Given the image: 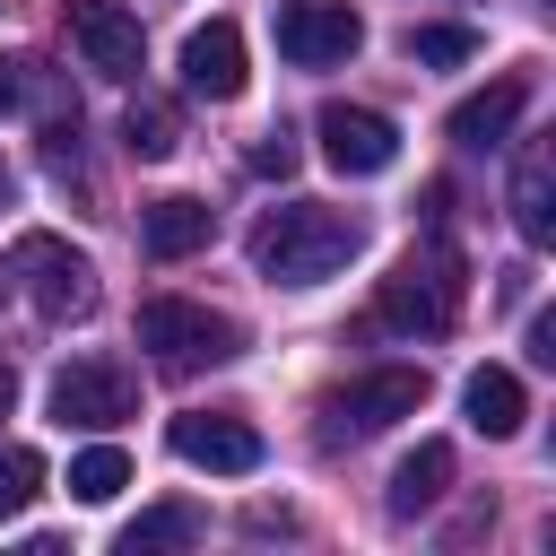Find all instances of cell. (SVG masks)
<instances>
[{"mask_svg":"<svg viewBox=\"0 0 556 556\" xmlns=\"http://www.w3.org/2000/svg\"><path fill=\"white\" fill-rule=\"evenodd\" d=\"M443 486H452V443H434V434H426V443L391 469V513H400V521H417V513H434V504H443Z\"/></svg>","mask_w":556,"mask_h":556,"instance_id":"obj_16","label":"cell"},{"mask_svg":"<svg viewBox=\"0 0 556 556\" xmlns=\"http://www.w3.org/2000/svg\"><path fill=\"white\" fill-rule=\"evenodd\" d=\"M356 252H365V226H356L348 208H321V200H287V208H269V217L252 226V269H261L269 287H321V278H339Z\"/></svg>","mask_w":556,"mask_h":556,"instance_id":"obj_1","label":"cell"},{"mask_svg":"<svg viewBox=\"0 0 556 556\" xmlns=\"http://www.w3.org/2000/svg\"><path fill=\"white\" fill-rule=\"evenodd\" d=\"M321 156L339 165V174H382L391 156H400V122L391 113H374V104H321Z\"/></svg>","mask_w":556,"mask_h":556,"instance_id":"obj_9","label":"cell"},{"mask_svg":"<svg viewBox=\"0 0 556 556\" xmlns=\"http://www.w3.org/2000/svg\"><path fill=\"white\" fill-rule=\"evenodd\" d=\"M460 408H469V426H478L486 443L521 434V417H530V400H521V374H504V365H478V374L460 382Z\"/></svg>","mask_w":556,"mask_h":556,"instance_id":"obj_15","label":"cell"},{"mask_svg":"<svg viewBox=\"0 0 556 556\" xmlns=\"http://www.w3.org/2000/svg\"><path fill=\"white\" fill-rule=\"evenodd\" d=\"M9 278L26 287V304H35L43 321H87V313H96V269H87V252H70L61 235H17Z\"/></svg>","mask_w":556,"mask_h":556,"instance_id":"obj_3","label":"cell"},{"mask_svg":"<svg viewBox=\"0 0 556 556\" xmlns=\"http://www.w3.org/2000/svg\"><path fill=\"white\" fill-rule=\"evenodd\" d=\"M356 43H365V17L348 0H287L278 9V52L295 70H339Z\"/></svg>","mask_w":556,"mask_h":556,"instance_id":"obj_7","label":"cell"},{"mask_svg":"<svg viewBox=\"0 0 556 556\" xmlns=\"http://www.w3.org/2000/svg\"><path fill=\"white\" fill-rule=\"evenodd\" d=\"M17 87H26V78H17V61H0V113H17Z\"/></svg>","mask_w":556,"mask_h":556,"instance_id":"obj_24","label":"cell"},{"mask_svg":"<svg viewBox=\"0 0 556 556\" xmlns=\"http://www.w3.org/2000/svg\"><path fill=\"white\" fill-rule=\"evenodd\" d=\"M460 252L434 235V243H417V252H400V269L382 278V295H374V313L391 321V330H417V339H443L452 321H460Z\"/></svg>","mask_w":556,"mask_h":556,"instance_id":"obj_2","label":"cell"},{"mask_svg":"<svg viewBox=\"0 0 556 556\" xmlns=\"http://www.w3.org/2000/svg\"><path fill=\"white\" fill-rule=\"evenodd\" d=\"M0 295H9V269H0Z\"/></svg>","mask_w":556,"mask_h":556,"instance_id":"obj_27","label":"cell"},{"mask_svg":"<svg viewBox=\"0 0 556 556\" xmlns=\"http://www.w3.org/2000/svg\"><path fill=\"white\" fill-rule=\"evenodd\" d=\"M200 530H208V521H200L191 504H148L139 521H122V539H113V547H122V556H156V547H191Z\"/></svg>","mask_w":556,"mask_h":556,"instance_id":"obj_17","label":"cell"},{"mask_svg":"<svg viewBox=\"0 0 556 556\" xmlns=\"http://www.w3.org/2000/svg\"><path fill=\"white\" fill-rule=\"evenodd\" d=\"M122 486H130V460H122L113 443H87V452L70 460V495H78V504H113Z\"/></svg>","mask_w":556,"mask_h":556,"instance_id":"obj_18","label":"cell"},{"mask_svg":"<svg viewBox=\"0 0 556 556\" xmlns=\"http://www.w3.org/2000/svg\"><path fill=\"white\" fill-rule=\"evenodd\" d=\"M0 208H9V174H0Z\"/></svg>","mask_w":556,"mask_h":556,"instance_id":"obj_26","label":"cell"},{"mask_svg":"<svg viewBox=\"0 0 556 556\" xmlns=\"http://www.w3.org/2000/svg\"><path fill=\"white\" fill-rule=\"evenodd\" d=\"M417 408H426V365H374V374H356V382H339L321 400V417L348 426V434H382V426H400Z\"/></svg>","mask_w":556,"mask_h":556,"instance_id":"obj_5","label":"cell"},{"mask_svg":"<svg viewBox=\"0 0 556 556\" xmlns=\"http://www.w3.org/2000/svg\"><path fill=\"white\" fill-rule=\"evenodd\" d=\"M165 443H174V460L217 469V478H252V469H261V434H252L243 417H226V408H182V417L165 426Z\"/></svg>","mask_w":556,"mask_h":556,"instance_id":"obj_8","label":"cell"},{"mask_svg":"<svg viewBox=\"0 0 556 556\" xmlns=\"http://www.w3.org/2000/svg\"><path fill=\"white\" fill-rule=\"evenodd\" d=\"M530 356H539V365H556V313H539V321H530Z\"/></svg>","mask_w":556,"mask_h":556,"instance_id":"obj_23","label":"cell"},{"mask_svg":"<svg viewBox=\"0 0 556 556\" xmlns=\"http://www.w3.org/2000/svg\"><path fill=\"white\" fill-rule=\"evenodd\" d=\"M513 226H521V243L556 235V148L547 139H530L521 165H513Z\"/></svg>","mask_w":556,"mask_h":556,"instance_id":"obj_13","label":"cell"},{"mask_svg":"<svg viewBox=\"0 0 556 556\" xmlns=\"http://www.w3.org/2000/svg\"><path fill=\"white\" fill-rule=\"evenodd\" d=\"M43 486V452L35 443H0V521H17Z\"/></svg>","mask_w":556,"mask_h":556,"instance_id":"obj_19","label":"cell"},{"mask_svg":"<svg viewBox=\"0 0 556 556\" xmlns=\"http://www.w3.org/2000/svg\"><path fill=\"white\" fill-rule=\"evenodd\" d=\"M208 235H217V208H208V200H182V191H174V200H148V208H139V243H148L156 261H182V252H200Z\"/></svg>","mask_w":556,"mask_h":556,"instance_id":"obj_14","label":"cell"},{"mask_svg":"<svg viewBox=\"0 0 556 556\" xmlns=\"http://www.w3.org/2000/svg\"><path fill=\"white\" fill-rule=\"evenodd\" d=\"M139 348L165 365V374H191V365H217L235 356V321L191 304V295H148L139 304Z\"/></svg>","mask_w":556,"mask_h":556,"instance_id":"obj_4","label":"cell"},{"mask_svg":"<svg viewBox=\"0 0 556 556\" xmlns=\"http://www.w3.org/2000/svg\"><path fill=\"white\" fill-rule=\"evenodd\" d=\"M70 43H78V61L104 70V78H139V61H148L139 17H130L122 0H70Z\"/></svg>","mask_w":556,"mask_h":556,"instance_id":"obj_10","label":"cell"},{"mask_svg":"<svg viewBox=\"0 0 556 556\" xmlns=\"http://www.w3.org/2000/svg\"><path fill=\"white\" fill-rule=\"evenodd\" d=\"M9 408H17V365L0 356V417H9Z\"/></svg>","mask_w":556,"mask_h":556,"instance_id":"obj_25","label":"cell"},{"mask_svg":"<svg viewBox=\"0 0 556 556\" xmlns=\"http://www.w3.org/2000/svg\"><path fill=\"white\" fill-rule=\"evenodd\" d=\"M122 148H130V156H148V165H156V156H174V113L139 96V104L122 113Z\"/></svg>","mask_w":556,"mask_h":556,"instance_id":"obj_20","label":"cell"},{"mask_svg":"<svg viewBox=\"0 0 556 556\" xmlns=\"http://www.w3.org/2000/svg\"><path fill=\"white\" fill-rule=\"evenodd\" d=\"M182 87L208 96V104L243 96V26H235V17H208V26L182 35Z\"/></svg>","mask_w":556,"mask_h":556,"instance_id":"obj_11","label":"cell"},{"mask_svg":"<svg viewBox=\"0 0 556 556\" xmlns=\"http://www.w3.org/2000/svg\"><path fill=\"white\" fill-rule=\"evenodd\" d=\"M130 408H139V382H130V365H113V356H78V365L52 374V417H61V426L104 434V426H122Z\"/></svg>","mask_w":556,"mask_h":556,"instance_id":"obj_6","label":"cell"},{"mask_svg":"<svg viewBox=\"0 0 556 556\" xmlns=\"http://www.w3.org/2000/svg\"><path fill=\"white\" fill-rule=\"evenodd\" d=\"M521 104H530V78H495V87H478V96L452 104V139L460 148H495V139H513Z\"/></svg>","mask_w":556,"mask_h":556,"instance_id":"obj_12","label":"cell"},{"mask_svg":"<svg viewBox=\"0 0 556 556\" xmlns=\"http://www.w3.org/2000/svg\"><path fill=\"white\" fill-rule=\"evenodd\" d=\"M252 174H295V130H287V122L252 139Z\"/></svg>","mask_w":556,"mask_h":556,"instance_id":"obj_22","label":"cell"},{"mask_svg":"<svg viewBox=\"0 0 556 556\" xmlns=\"http://www.w3.org/2000/svg\"><path fill=\"white\" fill-rule=\"evenodd\" d=\"M469 52H478L469 26H408V61H426V70H452V61H469Z\"/></svg>","mask_w":556,"mask_h":556,"instance_id":"obj_21","label":"cell"}]
</instances>
